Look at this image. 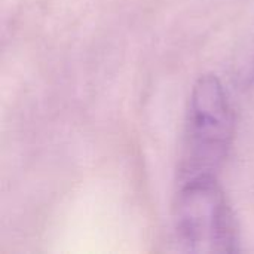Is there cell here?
Listing matches in <instances>:
<instances>
[{
  "label": "cell",
  "instance_id": "6da1fadb",
  "mask_svg": "<svg viewBox=\"0 0 254 254\" xmlns=\"http://www.w3.org/2000/svg\"><path fill=\"white\" fill-rule=\"evenodd\" d=\"M235 112L216 74L201 76L190 92L179 182L217 177L235 138Z\"/></svg>",
  "mask_w": 254,
  "mask_h": 254
},
{
  "label": "cell",
  "instance_id": "7a4b0ae2",
  "mask_svg": "<svg viewBox=\"0 0 254 254\" xmlns=\"http://www.w3.org/2000/svg\"><path fill=\"white\" fill-rule=\"evenodd\" d=\"M177 244L190 253H235L240 231L234 210L217 177L180 183L173 210Z\"/></svg>",
  "mask_w": 254,
  "mask_h": 254
}]
</instances>
